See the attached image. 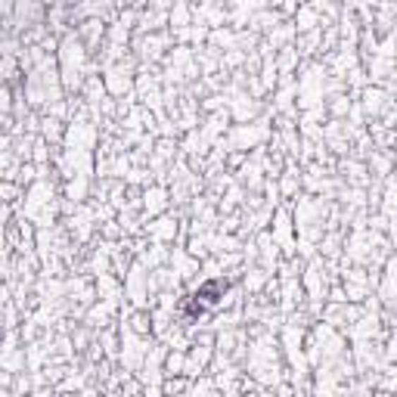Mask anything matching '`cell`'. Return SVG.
<instances>
[{
    "label": "cell",
    "instance_id": "1",
    "mask_svg": "<svg viewBox=\"0 0 397 397\" xmlns=\"http://www.w3.org/2000/svg\"><path fill=\"white\" fill-rule=\"evenodd\" d=\"M227 289H230V279H208V283H202L199 289L183 301V307H181L183 320H199L208 307L221 305V298L227 295Z\"/></svg>",
    "mask_w": 397,
    "mask_h": 397
}]
</instances>
